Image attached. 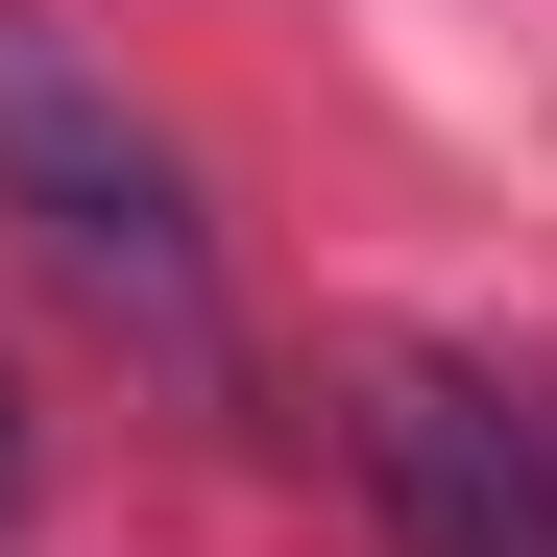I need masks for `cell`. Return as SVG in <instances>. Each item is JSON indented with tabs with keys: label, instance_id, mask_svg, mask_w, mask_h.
I'll return each mask as SVG.
<instances>
[{
	"label": "cell",
	"instance_id": "1",
	"mask_svg": "<svg viewBox=\"0 0 557 557\" xmlns=\"http://www.w3.org/2000/svg\"><path fill=\"white\" fill-rule=\"evenodd\" d=\"M0 219H25L73 292L170 363V388H219V363H243V315H219V219H195V146H170L73 25H25V0H0Z\"/></svg>",
	"mask_w": 557,
	"mask_h": 557
},
{
	"label": "cell",
	"instance_id": "2",
	"mask_svg": "<svg viewBox=\"0 0 557 557\" xmlns=\"http://www.w3.org/2000/svg\"><path fill=\"white\" fill-rule=\"evenodd\" d=\"M339 460L388 509V557H557V412L485 388V363H436V339L339 363Z\"/></svg>",
	"mask_w": 557,
	"mask_h": 557
}]
</instances>
